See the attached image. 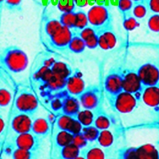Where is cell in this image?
Masks as SVG:
<instances>
[{
	"instance_id": "cell-41",
	"label": "cell",
	"mask_w": 159,
	"mask_h": 159,
	"mask_svg": "<svg viewBox=\"0 0 159 159\" xmlns=\"http://www.w3.org/2000/svg\"><path fill=\"white\" fill-rule=\"evenodd\" d=\"M73 143L75 144L80 149L82 150L86 147L89 144L88 141L85 138L82 133H79L78 134L74 135Z\"/></svg>"
},
{
	"instance_id": "cell-23",
	"label": "cell",
	"mask_w": 159,
	"mask_h": 159,
	"mask_svg": "<svg viewBox=\"0 0 159 159\" xmlns=\"http://www.w3.org/2000/svg\"><path fill=\"white\" fill-rule=\"evenodd\" d=\"M86 48L85 43L84 39L79 36V34L75 31V33L71 39L68 50L71 53L79 54L83 53Z\"/></svg>"
},
{
	"instance_id": "cell-29",
	"label": "cell",
	"mask_w": 159,
	"mask_h": 159,
	"mask_svg": "<svg viewBox=\"0 0 159 159\" xmlns=\"http://www.w3.org/2000/svg\"><path fill=\"white\" fill-rule=\"evenodd\" d=\"M97 33L102 34L106 42L108 44L110 50L113 49L115 47L118 41V37L113 27L105 29L102 31H97Z\"/></svg>"
},
{
	"instance_id": "cell-33",
	"label": "cell",
	"mask_w": 159,
	"mask_h": 159,
	"mask_svg": "<svg viewBox=\"0 0 159 159\" xmlns=\"http://www.w3.org/2000/svg\"><path fill=\"white\" fill-rule=\"evenodd\" d=\"M59 20L63 26L73 30L76 22L75 11L62 13L59 16Z\"/></svg>"
},
{
	"instance_id": "cell-37",
	"label": "cell",
	"mask_w": 159,
	"mask_h": 159,
	"mask_svg": "<svg viewBox=\"0 0 159 159\" xmlns=\"http://www.w3.org/2000/svg\"><path fill=\"white\" fill-rule=\"evenodd\" d=\"M12 100V95L9 90L0 87V108L8 107Z\"/></svg>"
},
{
	"instance_id": "cell-4",
	"label": "cell",
	"mask_w": 159,
	"mask_h": 159,
	"mask_svg": "<svg viewBox=\"0 0 159 159\" xmlns=\"http://www.w3.org/2000/svg\"><path fill=\"white\" fill-rule=\"evenodd\" d=\"M14 107L17 112L33 116L39 108L38 101L33 92L28 87L19 89L16 94Z\"/></svg>"
},
{
	"instance_id": "cell-26",
	"label": "cell",
	"mask_w": 159,
	"mask_h": 159,
	"mask_svg": "<svg viewBox=\"0 0 159 159\" xmlns=\"http://www.w3.org/2000/svg\"><path fill=\"white\" fill-rule=\"evenodd\" d=\"M62 26L59 20L54 18H48L44 22L43 29L45 33L50 38L56 34L62 28Z\"/></svg>"
},
{
	"instance_id": "cell-44",
	"label": "cell",
	"mask_w": 159,
	"mask_h": 159,
	"mask_svg": "<svg viewBox=\"0 0 159 159\" xmlns=\"http://www.w3.org/2000/svg\"><path fill=\"white\" fill-rule=\"evenodd\" d=\"M89 0H75L76 7L79 8H83L86 7L89 3Z\"/></svg>"
},
{
	"instance_id": "cell-45",
	"label": "cell",
	"mask_w": 159,
	"mask_h": 159,
	"mask_svg": "<svg viewBox=\"0 0 159 159\" xmlns=\"http://www.w3.org/2000/svg\"><path fill=\"white\" fill-rule=\"evenodd\" d=\"M5 129V122L3 118L2 115H0V141H1V138L3 134Z\"/></svg>"
},
{
	"instance_id": "cell-43",
	"label": "cell",
	"mask_w": 159,
	"mask_h": 159,
	"mask_svg": "<svg viewBox=\"0 0 159 159\" xmlns=\"http://www.w3.org/2000/svg\"><path fill=\"white\" fill-rule=\"evenodd\" d=\"M148 10L153 14H159V0H146Z\"/></svg>"
},
{
	"instance_id": "cell-31",
	"label": "cell",
	"mask_w": 159,
	"mask_h": 159,
	"mask_svg": "<svg viewBox=\"0 0 159 159\" xmlns=\"http://www.w3.org/2000/svg\"><path fill=\"white\" fill-rule=\"evenodd\" d=\"M100 130L94 125L83 127L81 133L89 143L96 142L99 136Z\"/></svg>"
},
{
	"instance_id": "cell-48",
	"label": "cell",
	"mask_w": 159,
	"mask_h": 159,
	"mask_svg": "<svg viewBox=\"0 0 159 159\" xmlns=\"http://www.w3.org/2000/svg\"><path fill=\"white\" fill-rule=\"evenodd\" d=\"M4 1H5V0H0V4H2V3H3Z\"/></svg>"
},
{
	"instance_id": "cell-17",
	"label": "cell",
	"mask_w": 159,
	"mask_h": 159,
	"mask_svg": "<svg viewBox=\"0 0 159 159\" xmlns=\"http://www.w3.org/2000/svg\"><path fill=\"white\" fill-rule=\"evenodd\" d=\"M51 125L47 118L38 117L33 119L31 132L41 139L47 138L50 134Z\"/></svg>"
},
{
	"instance_id": "cell-2",
	"label": "cell",
	"mask_w": 159,
	"mask_h": 159,
	"mask_svg": "<svg viewBox=\"0 0 159 159\" xmlns=\"http://www.w3.org/2000/svg\"><path fill=\"white\" fill-rule=\"evenodd\" d=\"M89 23L96 31L113 27V18L109 7L96 5L92 7L87 13Z\"/></svg>"
},
{
	"instance_id": "cell-36",
	"label": "cell",
	"mask_w": 159,
	"mask_h": 159,
	"mask_svg": "<svg viewBox=\"0 0 159 159\" xmlns=\"http://www.w3.org/2000/svg\"><path fill=\"white\" fill-rule=\"evenodd\" d=\"M5 8L11 13H20L23 10V0H5Z\"/></svg>"
},
{
	"instance_id": "cell-25",
	"label": "cell",
	"mask_w": 159,
	"mask_h": 159,
	"mask_svg": "<svg viewBox=\"0 0 159 159\" xmlns=\"http://www.w3.org/2000/svg\"><path fill=\"white\" fill-rule=\"evenodd\" d=\"M115 137L113 132L108 129L101 130L96 143L102 148H108L113 144Z\"/></svg>"
},
{
	"instance_id": "cell-20",
	"label": "cell",
	"mask_w": 159,
	"mask_h": 159,
	"mask_svg": "<svg viewBox=\"0 0 159 159\" xmlns=\"http://www.w3.org/2000/svg\"><path fill=\"white\" fill-rule=\"evenodd\" d=\"M50 70L54 75L64 80H67L73 72L69 64L56 60L51 65Z\"/></svg>"
},
{
	"instance_id": "cell-11",
	"label": "cell",
	"mask_w": 159,
	"mask_h": 159,
	"mask_svg": "<svg viewBox=\"0 0 159 159\" xmlns=\"http://www.w3.org/2000/svg\"><path fill=\"white\" fill-rule=\"evenodd\" d=\"M75 33L73 30L65 26L53 36L48 38L50 47L54 50L62 52L68 50L71 39Z\"/></svg>"
},
{
	"instance_id": "cell-27",
	"label": "cell",
	"mask_w": 159,
	"mask_h": 159,
	"mask_svg": "<svg viewBox=\"0 0 159 159\" xmlns=\"http://www.w3.org/2000/svg\"><path fill=\"white\" fill-rule=\"evenodd\" d=\"M39 152H34L14 147L10 153V156L14 159H33L38 157Z\"/></svg>"
},
{
	"instance_id": "cell-12",
	"label": "cell",
	"mask_w": 159,
	"mask_h": 159,
	"mask_svg": "<svg viewBox=\"0 0 159 159\" xmlns=\"http://www.w3.org/2000/svg\"><path fill=\"white\" fill-rule=\"evenodd\" d=\"M33 120L32 116L17 112L11 116L10 123L11 129L16 134L31 132Z\"/></svg>"
},
{
	"instance_id": "cell-46",
	"label": "cell",
	"mask_w": 159,
	"mask_h": 159,
	"mask_svg": "<svg viewBox=\"0 0 159 159\" xmlns=\"http://www.w3.org/2000/svg\"><path fill=\"white\" fill-rule=\"evenodd\" d=\"M94 1L97 5H103V0H94Z\"/></svg>"
},
{
	"instance_id": "cell-24",
	"label": "cell",
	"mask_w": 159,
	"mask_h": 159,
	"mask_svg": "<svg viewBox=\"0 0 159 159\" xmlns=\"http://www.w3.org/2000/svg\"><path fill=\"white\" fill-rule=\"evenodd\" d=\"M80 149L73 143L59 149V157L62 159H75L80 157Z\"/></svg>"
},
{
	"instance_id": "cell-18",
	"label": "cell",
	"mask_w": 159,
	"mask_h": 159,
	"mask_svg": "<svg viewBox=\"0 0 159 159\" xmlns=\"http://www.w3.org/2000/svg\"><path fill=\"white\" fill-rule=\"evenodd\" d=\"M66 83V80L62 79L53 74L48 81L42 87L47 93L55 96L65 90Z\"/></svg>"
},
{
	"instance_id": "cell-16",
	"label": "cell",
	"mask_w": 159,
	"mask_h": 159,
	"mask_svg": "<svg viewBox=\"0 0 159 159\" xmlns=\"http://www.w3.org/2000/svg\"><path fill=\"white\" fill-rule=\"evenodd\" d=\"M80 105V102L77 97L72 96L65 91L63 97L61 113L72 117H76L78 112L81 110Z\"/></svg>"
},
{
	"instance_id": "cell-5",
	"label": "cell",
	"mask_w": 159,
	"mask_h": 159,
	"mask_svg": "<svg viewBox=\"0 0 159 159\" xmlns=\"http://www.w3.org/2000/svg\"><path fill=\"white\" fill-rule=\"evenodd\" d=\"M109 100L112 108L121 114H128L134 111L138 108L141 101L134 94L124 90Z\"/></svg>"
},
{
	"instance_id": "cell-6",
	"label": "cell",
	"mask_w": 159,
	"mask_h": 159,
	"mask_svg": "<svg viewBox=\"0 0 159 159\" xmlns=\"http://www.w3.org/2000/svg\"><path fill=\"white\" fill-rule=\"evenodd\" d=\"M77 98L84 109L94 110L100 106L101 89L98 85H90L85 87Z\"/></svg>"
},
{
	"instance_id": "cell-10",
	"label": "cell",
	"mask_w": 159,
	"mask_h": 159,
	"mask_svg": "<svg viewBox=\"0 0 159 159\" xmlns=\"http://www.w3.org/2000/svg\"><path fill=\"white\" fill-rule=\"evenodd\" d=\"M42 141V139L31 131L26 133L16 134L13 143L19 148L39 152V148H41Z\"/></svg>"
},
{
	"instance_id": "cell-14",
	"label": "cell",
	"mask_w": 159,
	"mask_h": 159,
	"mask_svg": "<svg viewBox=\"0 0 159 159\" xmlns=\"http://www.w3.org/2000/svg\"><path fill=\"white\" fill-rule=\"evenodd\" d=\"M56 126L58 130L68 131L73 135L81 133L82 125L75 117L64 114H59L56 119Z\"/></svg>"
},
{
	"instance_id": "cell-1",
	"label": "cell",
	"mask_w": 159,
	"mask_h": 159,
	"mask_svg": "<svg viewBox=\"0 0 159 159\" xmlns=\"http://www.w3.org/2000/svg\"><path fill=\"white\" fill-rule=\"evenodd\" d=\"M28 55L16 45L7 46L0 52V65L11 73H22L28 68Z\"/></svg>"
},
{
	"instance_id": "cell-3",
	"label": "cell",
	"mask_w": 159,
	"mask_h": 159,
	"mask_svg": "<svg viewBox=\"0 0 159 159\" xmlns=\"http://www.w3.org/2000/svg\"><path fill=\"white\" fill-rule=\"evenodd\" d=\"M117 157L121 159H158L159 150L155 146L145 144L138 147H127L118 149Z\"/></svg>"
},
{
	"instance_id": "cell-30",
	"label": "cell",
	"mask_w": 159,
	"mask_h": 159,
	"mask_svg": "<svg viewBox=\"0 0 159 159\" xmlns=\"http://www.w3.org/2000/svg\"><path fill=\"white\" fill-rule=\"evenodd\" d=\"M122 17L123 27L125 31L128 32L132 31L139 27L140 23L138 19L132 14V12L122 16Z\"/></svg>"
},
{
	"instance_id": "cell-35",
	"label": "cell",
	"mask_w": 159,
	"mask_h": 159,
	"mask_svg": "<svg viewBox=\"0 0 159 159\" xmlns=\"http://www.w3.org/2000/svg\"><path fill=\"white\" fill-rule=\"evenodd\" d=\"M65 91L66 90L54 96L50 102V106L52 110L55 113H58V115L61 114L63 104V97Z\"/></svg>"
},
{
	"instance_id": "cell-47",
	"label": "cell",
	"mask_w": 159,
	"mask_h": 159,
	"mask_svg": "<svg viewBox=\"0 0 159 159\" xmlns=\"http://www.w3.org/2000/svg\"><path fill=\"white\" fill-rule=\"evenodd\" d=\"M131 1L134 3H141L145 2V0H131Z\"/></svg>"
},
{
	"instance_id": "cell-13",
	"label": "cell",
	"mask_w": 159,
	"mask_h": 159,
	"mask_svg": "<svg viewBox=\"0 0 159 159\" xmlns=\"http://www.w3.org/2000/svg\"><path fill=\"white\" fill-rule=\"evenodd\" d=\"M85 87L82 73L79 69H75L71 76L66 80L65 90L68 94L77 97Z\"/></svg>"
},
{
	"instance_id": "cell-19",
	"label": "cell",
	"mask_w": 159,
	"mask_h": 159,
	"mask_svg": "<svg viewBox=\"0 0 159 159\" xmlns=\"http://www.w3.org/2000/svg\"><path fill=\"white\" fill-rule=\"evenodd\" d=\"M93 111L94 115L93 125L100 130L109 129L111 125L112 121L108 114L106 113L100 106Z\"/></svg>"
},
{
	"instance_id": "cell-15",
	"label": "cell",
	"mask_w": 159,
	"mask_h": 159,
	"mask_svg": "<svg viewBox=\"0 0 159 159\" xmlns=\"http://www.w3.org/2000/svg\"><path fill=\"white\" fill-rule=\"evenodd\" d=\"M141 100L147 107L155 110H159V84L144 87Z\"/></svg>"
},
{
	"instance_id": "cell-7",
	"label": "cell",
	"mask_w": 159,
	"mask_h": 159,
	"mask_svg": "<svg viewBox=\"0 0 159 159\" xmlns=\"http://www.w3.org/2000/svg\"><path fill=\"white\" fill-rule=\"evenodd\" d=\"M123 90L134 94L141 99L142 90L144 88L136 71L122 70Z\"/></svg>"
},
{
	"instance_id": "cell-38",
	"label": "cell",
	"mask_w": 159,
	"mask_h": 159,
	"mask_svg": "<svg viewBox=\"0 0 159 159\" xmlns=\"http://www.w3.org/2000/svg\"><path fill=\"white\" fill-rule=\"evenodd\" d=\"M57 7L62 13L75 11L76 7L75 0H59Z\"/></svg>"
},
{
	"instance_id": "cell-21",
	"label": "cell",
	"mask_w": 159,
	"mask_h": 159,
	"mask_svg": "<svg viewBox=\"0 0 159 159\" xmlns=\"http://www.w3.org/2000/svg\"><path fill=\"white\" fill-rule=\"evenodd\" d=\"M81 158L85 159H102L106 158V155L102 147L96 144H88L80 151Z\"/></svg>"
},
{
	"instance_id": "cell-40",
	"label": "cell",
	"mask_w": 159,
	"mask_h": 159,
	"mask_svg": "<svg viewBox=\"0 0 159 159\" xmlns=\"http://www.w3.org/2000/svg\"><path fill=\"white\" fill-rule=\"evenodd\" d=\"M148 28L153 33H159V14H153L147 21Z\"/></svg>"
},
{
	"instance_id": "cell-22",
	"label": "cell",
	"mask_w": 159,
	"mask_h": 159,
	"mask_svg": "<svg viewBox=\"0 0 159 159\" xmlns=\"http://www.w3.org/2000/svg\"><path fill=\"white\" fill-rule=\"evenodd\" d=\"M74 135L71 132L59 130L54 136V143L56 147L61 149L73 143Z\"/></svg>"
},
{
	"instance_id": "cell-39",
	"label": "cell",
	"mask_w": 159,
	"mask_h": 159,
	"mask_svg": "<svg viewBox=\"0 0 159 159\" xmlns=\"http://www.w3.org/2000/svg\"><path fill=\"white\" fill-rule=\"evenodd\" d=\"M118 9L121 16L125 15L132 11L134 3L131 0H118Z\"/></svg>"
},
{
	"instance_id": "cell-42",
	"label": "cell",
	"mask_w": 159,
	"mask_h": 159,
	"mask_svg": "<svg viewBox=\"0 0 159 159\" xmlns=\"http://www.w3.org/2000/svg\"><path fill=\"white\" fill-rule=\"evenodd\" d=\"M86 47L90 49L94 50L98 47V33L92 35L85 39Z\"/></svg>"
},
{
	"instance_id": "cell-8",
	"label": "cell",
	"mask_w": 159,
	"mask_h": 159,
	"mask_svg": "<svg viewBox=\"0 0 159 159\" xmlns=\"http://www.w3.org/2000/svg\"><path fill=\"white\" fill-rule=\"evenodd\" d=\"M104 89L109 99L115 96L123 90L121 69H114L106 75Z\"/></svg>"
},
{
	"instance_id": "cell-28",
	"label": "cell",
	"mask_w": 159,
	"mask_h": 159,
	"mask_svg": "<svg viewBox=\"0 0 159 159\" xmlns=\"http://www.w3.org/2000/svg\"><path fill=\"white\" fill-rule=\"evenodd\" d=\"M83 127L93 125L94 111L93 110L84 109L80 110L75 117Z\"/></svg>"
},
{
	"instance_id": "cell-9",
	"label": "cell",
	"mask_w": 159,
	"mask_h": 159,
	"mask_svg": "<svg viewBox=\"0 0 159 159\" xmlns=\"http://www.w3.org/2000/svg\"><path fill=\"white\" fill-rule=\"evenodd\" d=\"M136 71L144 87L159 84V67L156 64L146 62Z\"/></svg>"
},
{
	"instance_id": "cell-34",
	"label": "cell",
	"mask_w": 159,
	"mask_h": 159,
	"mask_svg": "<svg viewBox=\"0 0 159 159\" xmlns=\"http://www.w3.org/2000/svg\"><path fill=\"white\" fill-rule=\"evenodd\" d=\"M146 1V0H145ZM148 8L145 2L134 3L132 9V14L137 19H143L148 14Z\"/></svg>"
},
{
	"instance_id": "cell-32",
	"label": "cell",
	"mask_w": 159,
	"mask_h": 159,
	"mask_svg": "<svg viewBox=\"0 0 159 159\" xmlns=\"http://www.w3.org/2000/svg\"><path fill=\"white\" fill-rule=\"evenodd\" d=\"M76 13V22L74 31H79L89 26V20L87 13L82 10H80Z\"/></svg>"
}]
</instances>
